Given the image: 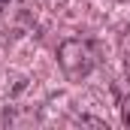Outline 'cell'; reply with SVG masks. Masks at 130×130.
I'll use <instances>...</instances> for the list:
<instances>
[{
  "label": "cell",
  "mask_w": 130,
  "mask_h": 130,
  "mask_svg": "<svg viewBox=\"0 0 130 130\" xmlns=\"http://www.w3.org/2000/svg\"><path fill=\"white\" fill-rule=\"evenodd\" d=\"M97 45L91 39H64L61 48H58V64L64 70V76L70 82H82L85 76H91V70L97 67Z\"/></svg>",
  "instance_id": "6da1fadb"
},
{
  "label": "cell",
  "mask_w": 130,
  "mask_h": 130,
  "mask_svg": "<svg viewBox=\"0 0 130 130\" xmlns=\"http://www.w3.org/2000/svg\"><path fill=\"white\" fill-rule=\"evenodd\" d=\"M121 121H124V124L130 127V94L121 100Z\"/></svg>",
  "instance_id": "7a4b0ae2"
},
{
  "label": "cell",
  "mask_w": 130,
  "mask_h": 130,
  "mask_svg": "<svg viewBox=\"0 0 130 130\" xmlns=\"http://www.w3.org/2000/svg\"><path fill=\"white\" fill-rule=\"evenodd\" d=\"M9 3H12V0H0V12H3V9H6Z\"/></svg>",
  "instance_id": "3957f363"
}]
</instances>
